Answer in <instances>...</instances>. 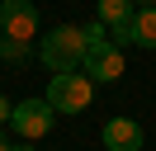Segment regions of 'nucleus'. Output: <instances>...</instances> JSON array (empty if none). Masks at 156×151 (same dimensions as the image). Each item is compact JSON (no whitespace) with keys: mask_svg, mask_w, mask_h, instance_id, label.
Masks as SVG:
<instances>
[{"mask_svg":"<svg viewBox=\"0 0 156 151\" xmlns=\"http://www.w3.org/2000/svg\"><path fill=\"white\" fill-rule=\"evenodd\" d=\"M85 52H90L85 28H76V24H57L48 38H38V57H43V66H48L52 76L80 71V66H85Z\"/></svg>","mask_w":156,"mask_h":151,"instance_id":"obj_1","label":"nucleus"},{"mask_svg":"<svg viewBox=\"0 0 156 151\" xmlns=\"http://www.w3.org/2000/svg\"><path fill=\"white\" fill-rule=\"evenodd\" d=\"M43 99H48L57 113H80V109H90V99H95V80H90L85 71L52 76V85H48V94H43Z\"/></svg>","mask_w":156,"mask_h":151,"instance_id":"obj_2","label":"nucleus"},{"mask_svg":"<svg viewBox=\"0 0 156 151\" xmlns=\"http://www.w3.org/2000/svg\"><path fill=\"white\" fill-rule=\"evenodd\" d=\"M52 118H57V109H52L48 99H24V104H14V132H19L24 142H38L43 132H52Z\"/></svg>","mask_w":156,"mask_h":151,"instance_id":"obj_3","label":"nucleus"},{"mask_svg":"<svg viewBox=\"0 0 156 151\" xmlns=\"http://www.w3.org/2000/svg\"><path fill=\"white\" fill-rule=\"evenodd\" d=\"M80 71H85L95 85H109V80H118V76H123V52H118L109 38H99V43H90L85 66H80Z\"/></svg>","mask_w":156,"mask_h":151,"instance_id":"obj_4","label":"nucleus"},{"mask_svg":"<svg viewBox=\"0 0 156 151\" xmlns=\"http://www.w3.org/2000/svg\"><path fill=\"white\" fill-rule=\"evenodd\" d=\"M0 28H5V38L29 43L38 33V5L33 0H0Z\"/></svg>","mask_w":156,"mask_h":151,"instance_id":"obj_5","label":"nucleus"},{"mask_svg":"<svg viewBox=\"0 0 156 151\" xmlns=\"http://www.w3.org/2000/svg\"><path fill=\"white\" fill-rule=\"evenodd\" d=\"M142 142H147L142 123H133V118H109L104 123V151H142Z\"/></svg>","mask_w":156,"mask_h":151,"instance_id":"obj_6","label":"nucleus"},{"mask_svg":"<svg viewBox=\"0 0 156 151\" xmlns=\"http://www.w3.org/2000/svg\"><path fill=\"white\" fill-rule=\"evenodd\" d=\"M133 24H137V47H151L156 52V5H137Z\"/></svg>","mask_w":156,"mask_h":151,"instance_id":"obj_7","label":"nucleus"},{"mask_svg":"<svg viewBox=\"0 0 156 151\" xmlns=\"http://www.w3.org/2000/svg\"><path fill=\"white\" fill-rule=\"evenodd\" d=\"M133 0H99V24H118V19H133Z\"/></svg>","mask_w":156,"mask_h":151,"instance_id":"obj_8","label":"nucleus"},{"mask_svg":"<svg viewBox=\"0 0 156 151\" xmlns=\"http://www.w3.org/2000/svg\"><path fill=\"white\" fill-rule=\"evenodd\" d=\"M109 43L123 52L128 43H137V24H133V19H118V24H109Z\"/></svg>","mask_w":156,"mask_h":151,"instance_id":"obj_9","label":"nucleus"},{"mask_svg":"<svg viewBox=\"0 0 156 151\" xmlns=\"http://www.w3.org/2000/svg\"><path fill=\"white\" fill-rule=\"evenodd\" d=\"M29 52L33 47L19 43V38H0V61H29Z\"/></svg>","mask_w":156,"mask_h":151,"instance_id":"obj_10","label":"nucleus"},{"mask_svg":"<svg viewBox=\"0 0 156 151\" xmlns=\"http://www.w3.org/2000/svg\"><path fill=\"white\" fill-rule=\"evenodd\" d=\"M10 118H14V104L5 99V94H0V123H10Z\"/></svg>","mask_w":156,"mask_h":151,"instance_id":"obj_11","label":"nucleus"},{"mask_svg":"<svg viewBox=\"0 0 156 151\" xmlns=\"http://www.w3.org/2000/svg\"><path fill=\"white\" fill-rule=\"evenodd\" d=\"M0 151H14V142H10V137H5V132H0Z\"/></svg>","mask_w":156,"mask_h":151,"instance_id":"obj_12","label":"nucleus"},{"mask_svg":"<svg viewBox=\"0 0 156 151\" xmlns=\"http://www.w3.org/2000/svg\"><path fill=\"white\" fill-rule=\"evenodd\" d=\"M133 5H156V0H133Z\"/></svg>","mask_w":156,"mask_h":151,"instance_id":"obj_13","label":"nucleus"},{"mask_svg":"<svg viewBox=\"0 0 156 151\" xmlns=\"http://www.w3.org/2000/svg\"><path fill=\"white\" fill-rule=\"evenodd\" d=\"M14 151H33V146H29V142H24V146H14Z\"/></svg>","mask_w":156,"mask_h":151,"instance_id":"obj_14","label":"nucleus"}]
</instances>
